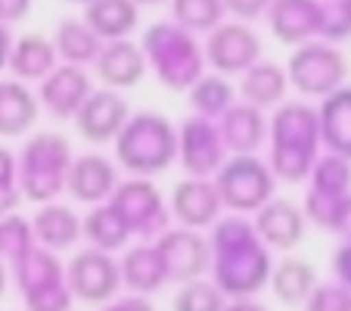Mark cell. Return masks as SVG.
Returning a JSON list of instances; mask_svg holds the SVG:
<instances>
[{"label": "cell", "instance_id": "45", "mask_svg": "<svg viewBox=\"0 0 351 311\" xmlns=\"http://www.w3.org/2000/svg\"><path fill=\"white\" fill-rule=\"evenodd\" d=\"M10 50H13V34H10V28L3 25V22H0V72L7 69Z\"/></svg>", "mask_w": 351, "mask_h": 311}, {"label": "cell", "instance_id": "29", "mask_svg": "<svg viewBox=\"0 0 351 311\" xmlns=\"http://www.w3.org/2000/svg\"><path fill=\"white\" fill-rule=\"evenodd\" d=\"M267 284H271L274 296L283 305H305V299L317 286V271H314L311 262L292 255V258H283L277 268H271Z\"/></svg>", "mask_w": 351, "mask_h": 311}, {"label": "cell", "instance_id": "41", "mask_svg": "<svg viewBox=\"0 0 351 311\" xmlns=\"http://www.w3.org/2000/svg\"><path fill=\"white\" fill-rule=\"evenodd\" d=\"M267 3L271 0H224V10L237 16L239 22H252L267 13Z\"/></svg>", "mask_w": 351, "mask_h": 311}, {"label": "cell", "instance_id": "15", "mask_svg": "<svg viewBox=\"0 0 351 311\" xmlns=\"http://www.w3.org/2000/svg\"><path fill=\"white\" fill-rule=\"evenodd\" d=\"M93 91L90 75L84 72V66H56L50 75L40 78L38 103L53 115V119H75V113L81 109V103L87 100V93Z\"/></svg>", "mask_w": 351, "mask_h": 311}, {"label": "cell", "instance_id": "47", "mask_svg": "<svg viewBox=\"0 0 351 311\" xmlns=\"http://www.w3.org/2000/svg\"><path fill=\"white\" fill-rule=\"evenodd\" d=\"M7 286H10V271H7V265L0 262V299H3V292H7Z\"/></svg>", "mask_w": 351, "mask_h": 311}, {"label": "cell", "instance_id": "13", "mask_svg": "<svg viewBox=\"0 0 351 311\" xmlns=\"http://www.w3.org/2000/svg\"><path fill=\"white\" fill-rule=\"evenodd\" d=\"M224 140H221L218 125L212 119L193 115L184 122L178 134V156L190 178H212L224 162Z\"/></svg>", "mask_w": 351, "mask_h": 311}, {"label": "cell", "instance_id": "3", "mask_svg": "<svg viewBox=\"0 0 351 311\" xmlns=\"http://www.w3.org/2000/svg\"><path fill=\"white\" fill-rule=\"evenodd\" d=\"M143 60L168 91H190L206 75V56L193 32L178 22H156L143 34Z\"/></svg>", "mask_w": 351, "mask_h": 311}, {"label": "cell", "instance_id": "43", "mask_svg": "<svg viewBox=\"0 0 351 311\" xmlns=\"http://www.w3.org/2000/svg\"><path fill=\"white\" fill-rule=\"evenodd\" d=\"M32 10V0H0V22L3 25H13V22H22Z\"/></svg>", "mask_w": 351, "mask_h": 311}, {"label": "cell", "instance_id": "10", "mask_svg": "<svg viewBox=\"0 0 351 311\" xmlns=\"http://www.w3.org/2000/svg\"><path fill=\"white\" fill-rule=\"evenodd\" d=\"M202 56L218 75H243L261 60V38L245 22H221L208 32Z\"/></svg>", "mask_w": 351, "mask_h": 311}, {"label": "cell", "instance_id": "18", "mask_svg": "<svg viewBox=\"0 0 351 311\" xmlns=\"http://www.w3.org/2000/svg\"><path fill=\"white\" fill-rule=\"evenodd\" d=\"M252 227L265 246L286 252V249H295V246L302 243L308 218L298 205L289 203V199H267L258 212H255Z\"/></svg>", "mask_w": 351, "mask_h": 311}, {"label": "cell", "instance_id": "7", "mask_svg": "<svg viewBox=\"0 0 351 311\" xmlns=\"http://www.w3.org/2000/svg\"><path fill=\"white\" fill-rule=\"evenodd\" d=\"M345 75H348V62L339 54L330 41H308V44H298L289 56V66H286V78L295 87L302 97H320L332 93L336 87L345 84Z\"/></svg>", "mask_w": 351, "mask_h": 311}, {"label": "cell", "instance_id": "35", "mask_svg": "<svg viewBox=\"0 0 351 311\" xmlns=\"http://www.w3.org/2000/svg\"><path fill=\"white\" fill-rule=\"evenodd\" d=\"M311 181L314 193H326V196H339V193H348L351 187V162L348 159H339L332 152L326 156H317V162L311 165Z\"/></svg>", "mask_w": 351, "mask_h": 311}, {"label": "cell", "instance_id": "1", "mask_svg": "<svg viewBox=\"0 0 351 311\" xmlns=\"http://www.w3.org/2000/svg\"><path fill=\"white\" fill-rule=\"evenodd\" d=\"M271 277V252L243 218L215 221V286L224 296H255Z\"/></svg>", "mask_w": 351, "mask_h": 311}, {"label": "cell", "instance_id": "33", "mask_svg": "<svg viewBox=\"0 0 351 311\" xmlns=\"http://www.w3.org/2000/svg\"><path fill=\"white\" fill-rule=\"evenodd\" d=\"M186 103L199 119H218L233 106V84L227 81V75H202L186 91Z\"/></svg>", "mask_w": 351, "mask_h": 311}, {"label": "cell", "instance_id": "4", "mask_svg": "<svg viewBox=\"0 0 351 311\" xmlns=\"http://www.w3.org/2000/svg\"><path fill=\"white\" fill-rule=\"evenodd\" d=\"M178 159V131L159 113L128 115L125 128L115 137V162L128 174L149 178L165 172Z\"/></svg>", "mask_w": 351, "mask_h": 311}, {"label": "cell", "instance_id": "40", "mask_svg": "<svg viewBox=\"0 0 351 311\" xmlns=\"http://www.w3.org/2000/svg\"><path fill=\"white\" fill-rule=\"evenodd\" d=\"M305 311H351V290L336 284H317L305 299Z\"/></svg>", "mask_w": 351, "mask_h": 311}, {"label": "cell", "instance_id": "49", "mask_svg": "<svg viewBox=\"0 0 351 311\" xmlns=\"http://www.w3.org/2000/svg\"><path fill=\"white\" fill-rule=\"evenodd\" d=\"M69 3H90V0H69Z\"/></svg>", "mask_w": 351, "mask_h": 311}, {"label": "cell", "instance_id": "38", "mask_svg": "<svg viewBox=\"0 0 351 311\" xmlns=\"http://www.w3.org/2000/svg\"><path fill=\"white\" fill-rule=\"evenodd\" d=\"M351 38V0H330L324 3V25L317 41H345Z\"/></svg>", "mask_w": 351, "mask_h": 311}, {"label": "cell", "instance_id": "42", "mask_svg": "<svg viewBox=\"0 0 351 311\" xmlns=\"http://www.w3.org/2000/svg\"><path fill=\"white\" fill-rule=\"evenodd\" d=\"M332 274H336L339 284L351 290V243H342L332 252Z\"/></svg>", "mask_w": 351, "mask_h": 311}, {"label": "cell", "instance_id": "12", "mask_svg": "<svg viewBox=\"0 0 351 311\" xmlns=\"http://www.w3.org/2000/svg\"><path fill=\"white\" fill-rule=\"evenodd\" d=\"M128 115H131V106H128V100L121 97V91L99 87V91L87 93V100L81 103L78 113H75V128H78V134L87 143L103 146L119 137Z\"/></svg>", "mask_w": 351, "mask_h": 311}, {"label": "cell", "instance_id": "48", "mask_svg": "<svg viewBox=\"0 0 351 311\" xmlns=\"http://www.w3.org/2000/svg\"><path fill=\"white\" fill-rule=\"evenodd\" d=\"M137 7H159V3H165V0H134Z\"/></svg>", "mask_w": 351, "mask_h": 311}, {"label": "cell", "instance_id": "2", "mask_svg": "<svg viewBox=\"0 0 351 311\" xmlns=\"http://www.w3.org/2000/svg\"><path fill=\"white\" fill-rule=\"evenodd\" d=\"M267 131H271V162H267L271 172L286 184L305 181L311 165L317 162L320 146L317 109L302 100L280 103Z\"/></svg>", "mask_w": 351, "mask_h": 311}, {"label": "cell", "instance_id": "5", "mask_svg": "<svg viewBox=\"0 0 351 311\" xmlns=\"http://www.w3.org/2000/svg\"><path fill=\"white\" fill-rule=\"evenodd\" d=\"M72 165V143L56 131H40L22 146L16 159V181L22 199L34 203H53L66 190V174Z\"/></svg>", "mask_w": 351, "mask_h": 311}, {"label": "cell", "instance_id": "24", "mask_svg": "<svg viewBox=\"0 0 351 311\" xmlns=\"http://www.w3.org/2000/svg\"><path fill=\"white\" fill-rule=\"evenodd\" d=\"M34 243L50 252L72 249L81 240V218L62 203H44L32 221Z\"/></svg>", "mask_w": 351, "mask_h": 311}, {"label": "cell", "instance_id": "46", "mask_svg": "<svg viewBox=\"0 0 351 311\" xmlns=\"http://www.w3.org/2000/svg\"><path fill=\"white\" fill-rule=\"evenodd\" d=\"M224 311H267L261 302H255L252 296H239L237 302H224Z\"/></svg>", "mask_w": 351, "mask_h": 311}, {"label": "cell", "instance_id": "6", "mask_svg": "<svg viewBox=\"0 0 351 311\" xmlns=\"http://www.w3.org/2000/svg\"><path fill=\"white\" fill-rule=\"evenodd\" d=\"M212 184L221 196V205L233 212H258L267 199H274V172L255 152L224 159Z\"/></svg>", "mask_w": 351, "mask_h": 311}, {"label": "cell", "instance_id": "36", "mask_svg": "<svg viewBox=\"0 0 351 311\" xmlns=\"http://www.w3.org/2000/svg\"><path fill=\"white\" fill-rule=\"evenodd\" d=\"M227 296L208 280H190L174 296V311H224Z\"/></svg>", "mask_w": 351, "mask_h": 311}, {"label": "cell", "instance_id": "14", "mask_svg": "<svg viewBox=\"0 0 351 311\" xmlns=\"http://www.w3.org/2000/svg\"><path fill=\"white\" fill-rule=\"evenodd\" d=\"M267 25L280 44H308L320 38L324 25V3L320 0H271L267 3Z\"/></svg>", "mask_w": 351, "mask_h": 311}, {"label": "cell", "instance_id": "8", "mask_svg": "<svg viewBox=\"0 0 351 311\" xmlns=\"http://www.w3.org/2000/svg\"><path fill=\"white\" fill-rule=\"evenodd\" d=\"M112 209L125 218L128 231L140 233V237H159L168 231L171 212L162 203V193L149 178H134V181H119V187L109 196Z\"/></svg>", "mask_w": 351, "mask_h": 311}, {"label": "cell", "instance_id": "11", "mask_svg": "<svg viewBox=\"0 0 351 311\" xmlns=\"http://www.w3.org/2000/svg\"><path fill=\"white\" fill-rule=\"evenodd\" d=\"M156 249H159V255H162L168 280H174V284L199 280L208 271V265H212L208 240L199 237L190 227H168L165 233L156 237Z\"/></svg>", "mask_w": 351, "mask_h": 311}, {"label": "cell", "instance_id": "16", "mask_svg": "<svg viewBox=\"0 0 351 311\" xmlns=\"http://www.w3.org/2000/svg\"><path fill=\"white\" fill-rule=\"evenodd\" d=\"M115 187H119V168H115L112 159L99 156V152L72 156V165H69V174H66V193L72 199L97 205V203H106Z\"/></svg>", "mask_w": 351, "mask_h": 311}, {"label": "cell", "instance_id": "44", "mask_svg": "<svg viewBox=\"0 0 351 311\" xmlns=\"http://www.w3.org/2000/svg\"><path fill=\"white\" fill-rule=\"evenodd\" d=\"M99 311H156L153 302L143 296H128V299H109V302H103V308Z\"/></svg>", "mask_w": 351, "mask_h": 311}, {"label": "cell", "instance_id": "9", "mask_svg": "<svg viewBox=\"0 0 351 311\" xmlns=\"http://www.w3.org/2000/svg\"><path fill=\"white\" fill-rule=\"evenodd\" d=\"M66 284L72 290V299H81L87 305H103L119 292L121 268L112 258V252L81 249L75 252L66 268Z\"/></svg>", "mask_w": 351, "mask_h": 311}, {"label": "cell", "instance_id": "34", "mask_svg": "<svg viewBox=\"0 0 351 311\" xmlns=\"http://www.w3.org/2000/svg\"><path fill=\"white\" fill-rule=\"evenodd\" d=\"M171 19L186 32H212L224 22V0H168Z\"/></svg>", "mask_w": 351, "mask_h": 311}, {"label": "cell", "instance_id": "17", "mask_svg": "<svg viewBox=\"0 0 351 311\" xmlns=\"http://www.w3.org/2000/svg\"><path fill=\"white\" fill-rule=\"evenodd\" d=\"M168 212L184 227H190V231L212 227L221 215V196L208 178H186L174 184Z\"/></svg>", "mask_w": 351, "mask_h": 311}, {"label": "cell", "instance_id": "26", "mask_svg": "<svg viewBox=\"0 0 351 311\" xmlns=\"http://www.w3.org/2000/svg\"><path fill=\"white\" fill-rule=\"evenodd\" d=\"M286 91H289V78H286V69L277 66V62H255L243 72V81H239V93H243V103L255 109H271L280 106L286 100Z\"/></svg>", "mask_w": 351, "mask_h": 311}, {"label": "cell", "instance_id": "30", "mask_svg": "<svg viewBox=\"0 0 351 311\" xmlns=\"http://www.w3.org/2000/svg\"><path fill=\"white\" fill-rule=\"evenodd\" d=\"M81 237H87V243L93 249H103V252H115L131 240V231H128L125 218L112 209V203H97L87 212V218L81 221Z\"/></svg>", "mask_w": 351, "mask_h": 311}, {"label": "cell", "instance_id": "25", "mask_svg": "<svg viewBox=\"0 0 351 311\" xmlns=\"http://www.w3.org/2000/svg\"><path fill=\"white\" fill-rule=\"evenodd\" d=\"M38 113L40 103L25 87V81H0V137H19V134L32 131L34 122H38Z\"/></svg>", "mask_w": 351, "mask_h": 311}, {"label": "cell", "instance_id": "21", "mask_svg": "<svg viewBox=\"0 0 351 311\" xmlns=\"http://www.w3.org/2000/svg\"><path fill=\"white\" fill-rule=\"evenodd\" d=\"M317 125H320V143L332 156L351 162V87L342 84L320 100Z\"/></svg>", "mask_w": 351, "mask_h": 311}, {"label": "cell", "instance_id": "27", "mask_svg": "<svg viewBox=\"0 0 351 311\" xmlns=\"http://www.w3.org/2000/svg\"><path fill=\"white\" fill-rule=\"evenodd\" d=\"M121 268V284L128 290H134L137 296H149V292H159L162 286L168 284V274L165 265H162V255L159 249L153 246H134L121 255L119 262Z\"/></svg>", "mask_w": 351, "mask_h": 311}, {"label": "cell", "instance_id": "22", "mask_svg": "<svg viewBox=\"0 0 351 311\" xmlns=\"http://www.w3.org/2000/svg\"><path fill=\"white\" fill-rule=\"evenodd\" d=\"M218 134L224 140V150H230L233 156L243 152H255L267 137V122L265 113L249 103H233L227 113L218 115Z\"/></svg>", "mask_w": 351, "mask_h": 311}, {"label": "cell", "instance_id": "19", "mask_svg": "<svg viewBox=\"0 0 351 311\" xmlns=\"http://www.w3.org/2000/svg\"><path fill=\"white\" fill-rule=\"evenodd\" d=\"M93 72H97V78L103 81V87H112V91L137 87L146 75L143 50L128 38L106 41L103 50L97 54V60H93Z\"/></svg>", "mask_w": 351, "mask_h": 311}, {"label": "cell", "instance_id": "37", "mask_svg": "<svg viewBox=\"0 0 351 311\" xmlns=\"http://www.w3.org/2000/svg\"><path fill=\"white\" fill-rule=\"evenodd\" d=\"M34 246V233H32V221L19 218L16 212L0 218V262H13L22 252Z\"/></svg>", "mask_w": 351, "mask_h": 311}, {"label": "cell", "instance_id": "20", "mask_svg": "<svg viewBox=\"0 0 351 311\" xmlns=\"http://www.w3.org/2000/svg\"><path fill=\"white\" fill-rule=\"evenodd\" d=\"M10 265H13V280H16V286H19L22 299L40 296V292L56 290V286L66 284V268H62V262L56 258V252L44 249V246H38V243L28 246Z\"/></svg>", "mask_w": 351, "mask_h": 311}, {"label": "cell", "instance_id": "32", "mask_svg": "<svg viewBox=\"0 0 351 311\" xmlns=\"http://www.w3.org/2000/svg\"><path fill=\"white\" fill-rule=\"evenodd\" d=\"M305 218L317 221V227L342 237V243H351V193L326 196V193H308Z\"/></svg>", "mask_w": 351, "mask_h": 311}, {"label": "cell", "instance_id": "28", "mask_svg": "<svg viewBox=\"0 0 351 311\" xmlns=\"http://www.w3.org/2000/svg\"><path fill=\"white\" fill-rule=\"evenodd\" d=\"M56 60L60 56H56L50 38H44V34H22L19 41H13L7 69L19 81H40L44 75H50L56 69Z\"/></svg>", "mask_w": 351, "mask_h": 311}, {"label": "cell", "instance_id": "39", "mask_svg": "<svg viewBox=\"0 0 351 311\" xmlns=\"http://www.w3.org/2000/svg\"><path fill=\"white\" fill-rule=\"evenodd\" d=\"M22 203V190L16 181V156L0 146V218L16 212V205Z\"/></svg>", "mask_w": 351, "mask_h": 311}, {"label": "cell", "instance_id": "31", "mask_svg": "<svg viewBox=\"0 0 351 311\" xmlns=\"http://www.w3.org/2000/svg\"><path fill=\"white\" fill-rule=\"evenodd\" d=\"M53 50L69 66H87V62H93L97 54L103 50V41L81 19H60V25H56V32H53Z\"/></svg>", "mask_w": 351, "mask_h": 311}, {"label": "cell", "instance_id": "23", "mask_svg": "<svg viewBox=\"0 0 351 311\" xmlns=\"http://www.w3.org/2000/svg\"><path fill=\"white\" fill-rule=\"evenodd\" d=\"M81 22L99 41H121L137 32L140 7L134 0H90V3H84Z\"/></svg>", "mask_w": 351, "mask_h": 311}]
</instances>
